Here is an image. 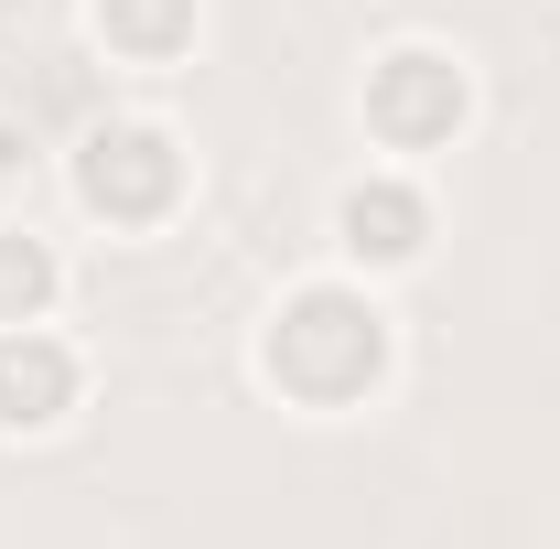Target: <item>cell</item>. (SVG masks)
Here are the masks:
<instances>
[{"instance_id":"cell-4","label":"cell","mask_w":560,"mask_h":549,"mask_svg":"<svg viewBox=\"0 0 560 549\" xmlns=\"http://www.w3.org/2000/svg\"><path fill=\"white\" fill-rule=\"evenodd\" d=\"M75 410V344L44 324H0V431H55Z\"/></svg>"},{"instance_id":"cell-8","label":"cell","mask_w":560,"mask_h":549,"mask_svg":"<svg viewBox=\"0 0 560 549\" xmlns=\"http://www.w3.org/2000/svg\"><path fill=\"white\" fill-rule=\"evenodd\" d=\"M22 151H33V140L11 130V119H0V173H11V162H22Z\"/></svg>"},{"instance_id":"cell-7","label":"cell","mask_w":560,"mask_h":549,"mask_svg":"<svg viewBox=\"0 0 560 549\" xmlns=\"http://www.w3.org/2000/svg\"><path fill=\"white\" fill-rule=\"evenodd\" d=\"M55 291H66L55 248H44L33 226H0V324H44V313H55Z\"/></svg>"},{"instance_id":"cell-2","label":"cell","mask_w":560,"mask_h":549,"mask_svg":"<svg viewBox=\"0 0 560 549\" xmlns=\"http://www.w3.org/2000/svg\"><path fill=\"white\" fill-rule=\"evenodd\" d=\"M475 119V75L453 66L442 44H399L366 66V130L388 151H442V140Z\"/></svg>"},{"instance_id":"cell-3","label":"cell","mask_w":560,"mask_h":549,"mask_svg":"<svg viewBox=\"0 0 560 549\" xmlns=\"http://www.w3.org/2000/svg\"><path fill=\"white\" fill-rule=\"evenodd\" d=\"M75 195H86V215H108V226H151V215H173V195H184V151L151 130V119H108V130H86V151H75Z\"/></svg>"},{"instance_id":"cell-5","label":"cell","mask_w":560,"mask_h":549,"mask_svg":"<svg viewBox=\"0 0 560 549\" xmlns=\"http://www.w3.org/2000/svg\"><path fill=\"white\" fill-rule=\"evenodd\" d=\"M335 237H346V259H366V270H410L420 248H431V206H420L399 173H366V184L335 195Z\"/></svg>"},{"instance_id":"cell-1","label":"cell","mask_w":560,"mask_h":549,"mask_svg":"<svg viewBox=\"0 0 560 549\" xmlns=\"http://www.w3.org/2000/svg\"><path fill=\"white\" fill-rule=\"evenodd\" d=\"M259 366H270L280 399H302V410H355L388 377V313L366 291H346V280H313V291H291L270 313Z\"/></svg>"},{"instance_id":"cell-6","label":"cell","mask_w":560,"mask_h":549,"mask_svg":"<svg viewBox=\"0 0 560 549\" xmlns=\"http://www.w3.org/2000/svg\"><path fill=\"white\" fill-rule=\"evenodd\" d=\"M97 44H119V55H140V66H162V55L195 44V0H97Z\"/></svg>"}]
</instances>
